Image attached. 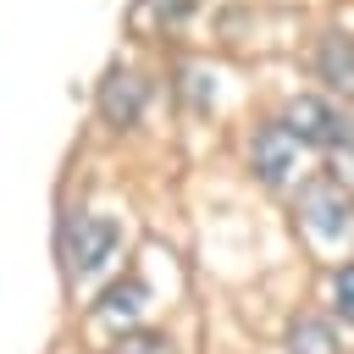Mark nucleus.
Returning <instances> with one entry per match:
<instances>
[{"label":"nucleus","instance_id":"7ed1b4c3","mask_svg":"<svg viewBox=\"0 0 354 354\" xmlns=\"http://www.w3.org/2000/svg\"><path fill=\"white\" fill-rule=\"evenodd\" d=\"M299 221H304L321 243H337V238L354 232V205H348V194H343L337 183H304V194H299Z\"/></svg>","mask_w":354,"mask_h":354},{"label":"nucleus","instance_id":"423d86ee","mask_svg":"<svg viewBox=\"0 0 354 354\" xmlns=\"http://www.w3.org/2000/svg\"><path fill=\"white\" fill-rule=\"evenodd\" d=\"M315 72L321 83H332L337 94H354V39L348 33H326L315 50Z\"/></svg>","mask_w":354,"mask_h":354},{"label":"nucleus","instance_id":"6e6552de","mask_svg":"<svg viewBox=\"0 0 354 354\" xmlns=\"http://www.w3.org/2000/svg\"><path fill=\"white\" fill-rule=\"evenodd\" d=\"M138 310H144V288H138V282L111 288V293H105V304H100V315H105V321H133Z\"/></svg>","mask_w":354,"mask_h":354},{"label":"nucleus","instance_id":"f03ea898","mask_svg":"<svg viewBox=\"0 0 354 354\" xmlns=\"http://www.w3.org/2000/svg\"><path fill=\"white\" fill-rule=\"evenodd\" d=\"M122 243V227L111 216H72L66 221V266L72 277H94Z\"/></svg>","mask_w":354,"mask_h":354},{"label":"nucleus","instance_id":"39448f33","mask_svg":"<svg viewBox=\"0 0 354 354\" xmlns=\"http://www.w3.org/2000/svg\"><path fill=\"white\" fill-rule=\"evenodd\" d=\"M138 111H144V83H138L133 72H111L105 88H100V116H105L111 127H133Z\"/></svg>","mask_w":354,"mask_h":354},{"label":"nucleus","instance_id":"f257e3e1","mask_svg":"<svg viewBox=\"0 0 354 354\" xmlns=\"http://www.w3.org/2000/svg\"><path fill=\"white\" fill-rule=\"evenodd\" d=\"M288 133L299 144H315V149H354V116H343L337 105L315 100V94H299L288 105Z\"/></svg>","mask_w":354,"mask_h":354},{"label":"nucleus","instance_id":"0eeeda50","mask_svg":"<svg viewBox=\"0 0 354 354\" xmlns=\"http://www.w3.org/2000/svg\"><path fill=\"white\" fill-rule=\"evenodd\" d=\"M288 354H337V337H332V326H326V321L299 315V321L288 326Z\"/></svg>","mask_w":354,"mask_h":354},{"label":"nucleus","instance_id":"1a4fd4ad","mask_svg":"<svg viewBox=\"0 0 354 354\" xmlns=\"http://www.w3.org/2000/svg\"><path fill=\"white\" fill-rule=\"evenodd\" d=\"M332 299H337V315L354 321V266H337V277H332Z\"/></svg>","mask_w":354,"mask_h":354},{"label":"nucleus","instance_id":"9d476101","mask_svg":"<svg viewBox=\"0 0 354 354\" xmlns=\"http://www.w3.org/2000/svg\"><path fill=\"white\" fill-rule=\"evenodd\" d=\"M116 354H166V343L160 337H122Z\"/></svg>","mask_w":354,"mask_h":354},{"label":"nucleus","instance_id":"20e7f679","mask_svg":"<svg viewBox=\"0 0 354 354\" xmlns=\"http://www.w3.org/2000/svg\"><path fill=\"white\" fill-rule=\"evenodd\" d=\"M293 160H299V138L288 133V122H266L254 133V144H249V171L277 188V183H288Z\"/></svg>","mask_w":354,"mask_h":354}]
</instances>
